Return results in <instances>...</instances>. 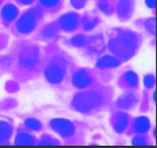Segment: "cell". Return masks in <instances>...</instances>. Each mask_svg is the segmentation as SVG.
I'll list each match as a JSON object with an SVG mask.
<instances>
[{"label": "cell", "instance_id": "obj_1", "mask_svg": "<svg viewBox=\"0 0 157 148\" xmlns=\"http://www.w3.org/2000/svg\"><path fill=\"white\" fill-rule=\"evenodd\" d=\"M103 103L102 96L96 92H83L78 94L73 99V107L81 112H91Z\"/></svg>", "mask_w": 157, "mask_h": 148}, {"label": "cell", "instance_id": "obj_2", "mask_svg": "<svg viewBox=\"0 0 157 148\" xmlns=\"http://www.w3.org/2000/svg\"><path fill=\"white\" fill-rule=\"evenodd\" d=\"M50 126H51V128L53 130L54 132L60 134L61 137H71L74 133V131H75L74 124L68 119L64 118L52 119L50 122Z\"/></svg>", "mask_w": 157, "mask_h": 148}, {"label": "cell", "instance_id": "obj_3", "mask_svg": "<svg viewBox=\"0 0 157 148\" xmlns=\"http://www.w3.org/2000/svg\"><path fill=\"white\" fill-rule=\"evenodd\" d=\"M65 76V66L60 63H53L45 69V78L50 84H59Z\"/></svg>", "mask_w": 157, "mask_h": 148}, {"label": "cell", "instance_id": "obj_4", "mask_svg": "<svg viewBox=\"0 0 157 148\" xmlns=\"http://www.w3.org/2000/svg\"><path fill=\"white\" fill-rule=\"evenodd\" d=\"M36 27V16L35 14H27L22 15L16 23V28L21 34H29L30 31H33Z\"/></svg>", "mask_w": 157, "mask_h": 148}, {"label": "cell", "instance_id": "obj_5", "mask_svg": "<svg viewBox=\"0 0 157 148\" xmlns=\"http://www.w3.org/2000/svg\"><path fill=\"white\" fill-rule=\"evenodd\" d=\"M38 61V51L37 49H28L25 50L20 56V64L25 68H33L36 66Z\"/></svg>", "mask_w": 157, "mask_h": 148}, {"label": "cell", "instance_id": "obj_6", "mask_svg": "<svg viewBox=\"0 0 157 148\" xmlns=\"http://www.w3.org/2000/svg\"><path fill=\"white\" fill-rule=\"evenodd\" d=\"M120 38H117L112 44V49L114 52L120 54H127L133 49V41L129 38L131 36H119Z\"/></svg>", "mask_w": 157, "mask_h": 148}, {"label": "cell", "instance_id": "obj_7", "mask_svg": "<svg viewBox=\"0 0 157 148\" xmlns=\"http://www.w3.org/2000/svg\"><path fill=\"white\" fill-rule=\"evenodd\" d=\"M78 16L74 13H68V14L63 15L59 19V25L64 30L72 31L78 27Z\"/></svg>", "mask_w": 157, "mask_h": 148}, {"label": "cell", "instance_id": "obj_8", "mask_svg": "<svg viewBox=\"0 0 157 148\" xmlns=\"http://www.w3.org/2000/svg\"><path fill=\"white\" fill-rule=\"evenodd\" d=\"M72 82H73V84L76 88L82 89L88 87L89 84L93 82V78H91V75L88 72H86V71H78V72H76V73L74 74Z\"/></svg>", "mask_w": 157, "mask_h": 148}, {"label": "cell", "instance_id": "obj_9", "mask_svg": "<svg viewBox=\"0 0 157 148\" xmlns=\"http://www.w3.org/2000/svg\"><path fill=\"white\" fill-rule=\"evenodd\" d=\"M133 10V4L131 0H121L118 5L117 13L119 14V16L127 19L128 16H131Z\"/></svg>", "mask_w": 157, "mask_h": 148}, {"label": "cell", "instance_id": "obj_10", "mask_svg": "<svg viewBox=\"0 0 157 148\" xmlns=\"http://www.w3.org/2000/svg\"><path fill=\"white\" fill-rule=\"evenodd\" d=\"M128 124V116L127 115L123 114V112H119L116 115L114 120H113V127L117 132H123L124 130L126 128Z\"/></svg>", "mask_w": 157, "mask_h": 148}, {"label": "cell", "instance_id": "obj_11", "mask_svg": "<svg viewBox=\"0 0 157 148\" xmlns=\"http://www.w3.org/2000/svg\"><path fill=\"white\" fill-rule=\"evenodd\" d=\"M119 65L120 61L112 56H104L97 61V67L99 68H111V67H117Z\"/></svg>", "mask_w": 157, "mask_h": 148}, {"label": "cell", "instance_id": "obj_12", "mask_svg": "<svg viewBox=\"0 0 157 148\" xmlns=\"http://www.w3.org/2000/svg\"><path fill=\"white\" fill-rule=\"evenodd\" d=\"M136 103V97L133 94H126L118 101V107L121 109H129Z\"/></svg>", "mask_w": 157, "mask_h": 148}, {"label": "cell", "instance_id": "obj_13", "mask_svg": "<svg viewBox=\"0 0 157 148\" xmlns=\"http://www.w3.org/2000/svg\"><path fill=\"white\" fill-rule=\"evenodd\" d=\"M134 128L139 133H146L150 128V122L146 117H139L134 123Z\"/></svg>", "mask_w": 157, "mask_h": 148}, {"label": "cell", "instance_id": "obj_14", "mask_svg": "<svg viewBox=\"0 0 157 148\" xmlns=\"http://www.w3.org/2000/svg\"><path fill=\"white\" fill-rule=\"evenodd\" d=\"M1 14H2V18L5 19L6 21H12L14 20L15 18L17 16V7L12 4H8L6 5L2 10H1Z\"/></svg>", "mask_w": 157, "mask_h": 148}, {"label": "cell", "instance_id": "obj_15", "mask_svg": "<svg viewBox=\"0 0 157 148\" xmlns=\"http://www.w3.org/2000/svg\"><path fill=\"white\" fill-rule=\"evenodd\" d=\"M12 125L6 122H0V140L4 141L8 139L12 134Z\"/></svg>", "mask_w": 157, "mask_h": 148}, {"label": "cell", "instance_id": "obj_16", "mask_svg": "<svg viewBox=\"0 0 157 148\" xmlns=\"http://www.w3.org/2000/svg\"><path fill=\"white\" fill-rule=\"evenodd\" d=\"M125 81L127 82L128 86H131V87H137V84H139V78H137L136 73H134L132 71H129L127 73L125 74Z\"/></svg>", "mask_w": 157, "mask_h": 148}, {"label": "cell", "instance_id": "obj_17", "mask_svg": "<svg viewBox=\"0 0 157 148\" xmlns=\"http://www.w3.org/2000/svg\"><path fill=\"white\" fill-rule=\"evenodd\" d=\"M25 126L31 130V131H39L40 128H42V124L39 123L37 119H34V118H29L25 120Z\"/></svg>", "mask_w": 157, "mask_h": 148}, {"label": "cell", "instance_id": "obj_18", "mask_svg": "<svg viewBox=\"0 0 157 148\" xmlns=\"http://www.w3.org/2000/svg\"><path fill=\"white\" fill-rule=\"evenodd\" d=\"M16 141L20 143H31L34 142V138L27 133H20L16 137Z\"/></svg>", "mask_w": 157, "mask_h": 148}, {"label": "cell", "instance_id": "obj_19", "mask_svg": "<svg viewBox=\"0 0 157 148\" xmlns=\"http://www.w3.org/2000/svg\"><path fill=\"white\" fill-rule=\"evenodd\" d=\"M71 43L73 45H75V46H83L86 44V38H84L82 35H78V36H75V37L72 38Z\"/></svg>", "mask_w": 157, "mask_h": 148}, {"label": "cell", "instance_id": "obj_20", "mask_svg": "<svg viewBox=\"0 0 157 148\" xmlns=\"http://www.w3.org/2000/svg\"><path fill=\"white\" fill-rule=\"evenodd\" d=\"M43 35L48 38H52L57 35V30L54 27H46L44 30H43Z\"/></svg>", "mask_w": 157, "mask_h": 148}, {"label": "cell", "instance_id": "obj_21", "mask_svg": "<svg viewBox=\"0 0 157 148\" xmlns=\"http://www.w3.org/2000/svg\"><path fill=\"white\" fill-rule=\"evenodd\" d=\"M99 8L103 10L104 13H108V14H110L111 12H112V7L110 6V4H109V1H102V2H99Z\"/></svg>", "mask_w": 157, "mask_h": 148}, {"label": "cell", "instance_id": "obj_22", "mask_svg": "<svg viewBox=\"0 0 157 148\" xmlns=\"http://www.w3.org/2000/svg\"><path fill=\"white\" fill-rule=\"evenodd\" d=\"M40 4L45 7H54L56 5H58L59 0H39Z\"/></svg>", "mask_w": 157, "mask_h": 148}, {"label": "cell", "instance_id": "obj_23", "mask_svg": "<svg viewBox=\"0 0 157 148\" xmlns=\"http://www.w3.org/2000/svg\"><path fill=\"white\" fill-rule=\"evenodd\" d=\"M154 76H152L151 74H149L147 76H144V84H146V87L148 88H151L152 86H154Z\"/></svg>", "mask_w": 157, "mask_h": 148}, {"label": "cell", "instance_id": "obj_24", "mask_svg": "<svg viewBox=\"0 0 157 148\" xmlns=\"http://www.w3.org/2000/svg\"><path fill=\"white\" fill-rule=\"evenodd\" d=\"M72 4H73L74 7L81 8V7H83V5H84V0H72Z\"/></svg>", "mask_w": 157, "mask_h": 148}, {"label": "cell", "instance_id": "obj_25", "mask_svg": "<svg viewBox=\"0 0 157 148\" xmlns=\"http://www.w3.org/2000/svg\"><path fill=\"white\" fill-rule=\"evenodd\" d=\"M97 23V21L95 20V21H89L88 23H86V25H84V28L87 30H90V29H93L94 27H95V25Z\"/></svg>", "mask_w": 157, "mask_h": 148}, {"label": "cell", "instance_id": "obj_26", "mask_svg": "<svg viewBox=\"0 0 157 148\" xmlns=\"http://www.w3.org/2000/svg\"><path fill=\"white\" fill-rule=\"evenodd\" d=\"M146 4L149 8H151V10L155 8V0H146Z\"/></svg>", "mask_w": 157, "mask_h": 148}, {"label": "cell", "instance_id": "obj_27", "mask_svg": "<svg viewBox=\"0 0 157 148\" xmlns=\"http://www.w3.org/2000/svg\"><path fill=\"white\" fill-rule=\"evenodd\" d=\"M21 4H25V5H28V4H31L34 0H19Z\"/></svg>", "mask_w": 157, "mask_h": 148}, {"label": "cell", "instance_id": "obj_28", "mask_svg": "<svg viewBox=\"0 0 157 148\" xmlns=\"http://www.w3.org/2000/svg\"><path fill=\"white\" fill-rule=\"evenodd\" d=\"M0 1H1V0H0Z\"/></svg>", "mask_w": 157, "mask_h": 148}]
</instances>
